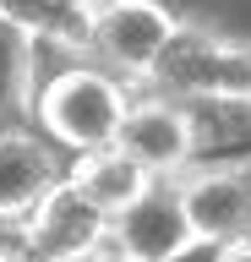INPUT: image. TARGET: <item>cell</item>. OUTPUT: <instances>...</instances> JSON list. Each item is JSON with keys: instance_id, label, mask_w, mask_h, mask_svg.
<instances>
[{"instance_id": "obj_4", "label": "cell", "mask_w": 251, "mask_h": 262, "mask_svg": "<svg viewBox=\"0 0 251 262\" xmlns=\"http://www.w3.org/2000/svg\"><path fill=\"white\" fill-rule=\"evenodd\" d=\"M109 224L115 219L66 175L28 213V262H99L109 251Z\"/></svg>"}, {"instance_id": "obj_9", "label": "cell", "mask_w": 251, "mask_h": 262, "mask_svg": "<svg viewBox=\"0 0 251 262\" xmlns=\"http://www.w3.org/2000/svg\"><path fill=\"white\" fill-rule=\"evenodd\" d=\"M71 180H77V186H82V191L93 196L109 219H115V213H126L142 191H153V180H158V175L142 169L120 142H109V147H93V153H77Z\"/></svg>"}, {"instance_id": "obj_7", "label": "cell", "mask_w": 251, "mask_h": 262, "mask_svg": "<svg viewBox=\"0 0 251 262\" xmlns=\"http://www.w3.org/2000/svg\"><path fill=\"white\" fill-rule=\"evenodd\" d=\"M142 169H153L158 180H175L191 169L197 159V120L175 104V98H136L115 137Z\"/></svg>"}, {"instance_id": "obj_11", "label": "cell", "mask_w": 251, "mask_h": 262, "mask_svg": "<svg viewBox=\"0 0 251 262\" xmlns=\"http://www.w3.org/2000/svg\"><path fill=\"white\" fill-rule=\"evenodd\" d=\"M0 262H28V219L0 213Z\"/></svg>"}, {"instance_id": "obj_10", "label": "cell", "mask_w": 251, "mask_h": 262, "mask_svg": "<svg viewBox=\"0 0 251 262\" xmlns=\"http://www.w3.org/2000/svg\"><path fill=\"white\" fill-rule=\"evenodd\" d=\"M38 22L0 6V115H22L38 104Z\"/></svg>"}, {"instance_id": "obj_3", "label": "cell", "mask_w": 251, "mask_h": 262, "mask_svg": "<svg viewBox=\"0 0 251 262\" xmlns=\"http://www.w3.org/2000/svg\"><path fill=\"white\" fill-rule=\"evenodd\" d=\"M180 16H169L158 0H104L87 11V49L109 71L131 82H153Z\"/></svg>"}, {"instance_id": "obj_12", "label": "cell", "mask_w": 251, "mask_h": 262, "mask_svg": "<svg viewBox=\"0 0 251 262\" xmlns=\"http://www.w3.org/2000/svg\"><path fill=\"white\" fill-rule=\"evenodd\" d=\"M218 257H224V241H202L197 235L186 251H175V257H164V262H218Z\"/></svg>"}, {"instance_id": "obj_6", "label": "cell", "mask_w": 251, "mask_h": 262, "mask_svg": "<svg viewBox=\"0 0 251 262\" xmlns=\"http://www.w3.org/2000/svg\"><path fill=\"white\" fill-rule=\"evenodd\" d=\"M175 186L202 241L230 246L251 235V164H191Z\"/></svg>"}, {"instance_id": "obj_1", "label": "cell", "mask_w": 251, "mask_h": 262, "mask_svg": "<svg viewBox=\"0 0 251 262\" xmlns=\"http://www.w3.org/2000/svg\"><path fill=\"white\" fill-rule=\"evenodd\" d=\"M153 88L169 98H213V104H251V44L213 33L202 22H180L164 60L153 71Z\"/></svg>"}, {"instance_id": "obj_13", "label": "cell", "mask_w": 251, "mask_h": 262, "mask_svg": "<svg viewBox=\"0 0 251 262\" xmlns=\"http://www.w3.org/2000/svg\"><path fill=\"white\" fill-rule=\"evenodd\" d=\"M218 262H251V235H246V241H230Z\"/></svg>"}, {"instance_id": "obj_8", "label": "cell", "mask_w": 251, "mask_h": 262, "mask_svg": "<svg viewBox=\"0 0 251 262\" xmlns=\"http://www.w3.org/2000/svg\"><path fill=\"white\" fill-rule=\"evenodd\" d=\"M66 180L60 159L33 131H0V213H28Z\"/></svg>"}, {"instance_id": "obj_14", "label": "cell", "mask_w": 251, "mask_h": 262, "mask_svg": "<svg viewBox=\"0 0 251 262\" xmlns=\"http://www.w3.org/2000/svg\"><path fill=\"white\" fill-rule=\"evenodd\" d=\"M50 6H60V11H82V16H87L99 0H50Z\"/></svg>"}, {"instance_id": "obj_5", "label": "cell", "mask_w": 251, "mask_h": 262, "mask_svg": "<svg viewBox=\"0 0 251 262\" xmlns=\"http://www.w3.org/2000/svg\"><path fill=\"white\" fill-rule=\"evenodd\" d=\"M191 241H197V229H191V213H186L175 180H153V191H142L109 224V251L120 262H164Z\"/></svg>"}, {"instance_id": "obj_2", "label": "cell", "mask_w": 251, "mask_h": 262, "mask_svg": "<svg viewBox=\"0 0 251 262\" xmlns=\"http://www.w3.org/2000/svg\"><path fill=\"white\" fill-rule=\"evenodd\" d=\"M126 110H131L126 88H120L115 77H104V71H87V66L60 71L55 82H44V88H38V104H33L38 126L50 131L60 147H71V153L109 147L120 137Z\"/></svg>"}]
</instances>
